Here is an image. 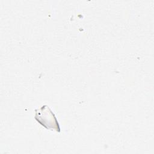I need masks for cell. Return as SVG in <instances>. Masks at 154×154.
Listing matches in <instances>:
<instances>
[{"label":"cell","mask_w":154,"mask_h":154,"mask_svg":"<svg viewBox=\"0 0 154 154\" xmlns=\"http://www.w3.org/2000/svg\"><path fill=\"white\" fill-rule=\"evenodd\" d=\"M35 120L42 126L47 129H53L57 132H60V127L57 119L47 105H43L38 109L35 110Z\"/></svg>","instance_id":"cell-1"}]
</instances>
